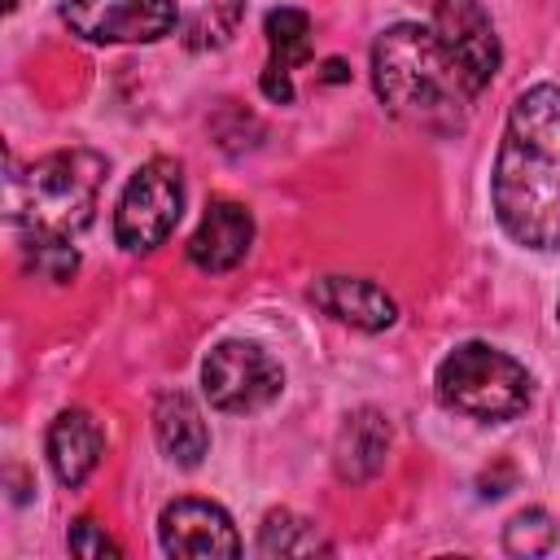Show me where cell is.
Returning <instances> with one entry per match:
<instances>
[{
  "label": "cell",
  "instance_id": "6da1fadb",
  "mask_svg": "<svg viewBox=\"0 0 560 560\" xmlns=\"http://www.w3.org/2000/svg\"><path fill=\"white\" fill-rule=\"evenodd\" d=\"M490 206L508 241L534 254L560 249V88H525L503 122Z\"/></svg>",
  "mask_w": 560,
  "mask_h": 560
},
{
  "label": "cell",
  "instance_id": "7a4b0ae2",
  "mask_svg": "<svg viewBox=\"0 0 560 560\" xmlns=\"http://www.w3.org/2000/svg\"><path fill=\"white\" fill-rule=\"evenodd\" d=\"M372 88L381 105L424 131V136H455L468 118V88L451 57L442 52L433 26L394 22L372 44Z\"/></svg>",
  "mask_w": 560,
  "mask_h": 560
},
{
  "label": "cell",
  "instance_id": "3957f363",
  "mask_svg": "<svg viewBox=\"0 0 560 560\" xmlns=\"http://www.w3.org/2000/svg\"><path fill=\"white\" fill-rule=\"evenodd\" d=\"M109 162L92 149H57L35 158L26 171H9V223L26 241H70L96 214Z\"/></svg>",
  "mask_w": 560,
  "mask_h": 560
},
{
  "label": "cell",
  "instance_id": "277c9868",
  "mask_svg": "<svg viewBox=\"0 0 560 560\" xmlns=\"http://www.w3.org/2000/svg\"><path fill=\"white\" fill-rule=\"evenodd\" d=\"M433 389H438V402L446 411H459V416L481 420V424H503V420H516L529 407L534 381H529L525 363H516L499 346L459 341L438 363Z\"/></svg>",
  "mask_w": 560,
  "mask_h": 560
},
{
  "label": "cell",
  "instance_id": "5b68a950",
  "mask_svg": "<svg viewBox=\"0 0 560 560\" xmlns=\"http://www.w3.org/2000/svg\"><path fill=\"white\" fill-rule=\"evenodd\" d=\"M184 214V166L175 158H149L127 179L114 210V241L127 254L158 249Z\"/></svg>",
  "mask_w": 560,
  "mask_h": 560
},
{
  "label": "cell",
  "instance_id": "8992f818",
  "mask_svg": "<svg viewBox=\"0 0 560 560\" xmlns=\"http://www.w3.org/2000/svg\"><path fill=\"white\" fill-rule=\"evenodd\" d=\"M201 389L210 407L228 416H254L280 398L284 372L258 341H219L201 363Z\"/></svg>",
  "mask_w": 560,
  "mask_h": 560
},
{
  "label": "cell",
  "instance_id": "52a82bcc",
  "mask_svg": "<svg viewBox=\"0 0 560 560\" xmlns=\"http://www.w3.org/2000/svg\"><path fill=\"white\" fill-rule=\"evenodd\" d=\"M433 35L451 57V66L459 70L468 96L486 92L490 79L499 74L503 48L481 0H433Z\"/></svg>",
  "mask_w": 560,
  "mask_h": 560
},
{
  "label": "cell",
  "instance_id": "ba28073f",
  "mask_svg": "<svg viewBox=\"0 0 560 560\" xmlns=\"http://www.w3.org/2000/svg\"><path fill=\"white\" fill-rule=\"evenodd\" d=\"M61 22L88 44H158L175 31V0H61Z\"/></svg>",
  "mask_w": 560,
  "mask_h": 560
},
{
  "label": "cell",
  "instance_id": "9c48e42d",
  "mask_svg": "<svg viewBox=\"0 0 560 560\" xmlns=\"http://www.w3.org/2000/svg\"><path fill=\"white\" fill-rule=\"evenodd\" d=\"M158 538H162L166 556H188V560L241 556V534H236L232 516L210 499H175V503H166L162 516H158Z\"/></svg>",
  "mask_w": 560,
  "mask_h": 560
},
{
  "label": "cell",
  "instance_id": "30bf717a",
  "mask_svg": "<svg viewBox=\"0 0 560 560\" xmlns=\"http://www.w3.org/2000/svg\"><path fill=\"white\" fill-rule=\"evenodd\" d=\"M254 245V214L241 201L214 197L197 223V232L188 236V258L201 271H232Z\"/></svg>",
  "mask_w": 560,
  "mask_h": 560
},
{
  "label": "cell",
  "instance_id": "8fae6325",
  "mask_svg": "<svg viewBox=\"0 0 560 560\" xmlns=\"http://www.w3.org/2000/svg\"><path fill=\"white\" fill-rule=\"evenodd\" d=\"M311 302L328 319L350 324L359 332H381V328H389L398 319V302L381 284H372L363 276H324V280L311 284Z\"/></svg>",
  "mask_w": 560,
  "mask_h": 560
},
{
  "label": "cell",
  "instance_id": "7c38bea8",
  "mask_svg": "<svg viewBox=\"0 0 560 560\" xmlns=\"http://www.w3.org/2000/svg\"><path fill=\"white\" fill-rule=\"evenodd\" d=\"M105 455V433L83 407H66L48 424V468L66 490H79Z\"/></svg>",
  "mask_w": 560,
  "mask_h": 560
},
{
  "label": "cell",
  "instance_id": "4fadbf2b",
  "mask_svg": "<svg viewBox=\"0 0 560 560\" xmlns=\"http://www.w3.org/2000/svg\"><path fill=\"white\" fill-rule=\"evenodd\" d=\"M267 70H262V96L276 101V105H289L293 101V70L302 61H311V18L302 9H271L267 13Z\"/></svg>",
  "mask_w": 560,
  "mask_h": 560
},
{
  "label": "cell",
  "instance_id": "5bb4252c",
  "mask_svg": "<svg viewBox=\"0 0 560 560\" xmlns=\"http://www.w3.org/2000/svg\"><path fill=\"white\" fill-rule=\"evenodd\" d=\"M389 455V420L376 407H359L341 420L337 429V446H332V468L341 481L363 486L385 468Z\"/></svg>",
  "mask_w": 560,
  "mask_h": 560
},
{
  "label": "cell",
  "instance_id": "9a60e30c",
  "mask_svg": "<svg viewBox=\"0 0 560 560\" xmlns=\"http://www.w3.org/2000/svg\"><path fill=\"white\" fill-rule=\"evenodd\" d=\"M153 438H158V451L179 464V468H197L210 451V429H206V416L201 407L184 394V389H171L158 398L153 407Z\"/></svg>",
  "mask_w": 560,
  "mask_h": 560
},
{
  "label": "cell",
  "instance_id": "2e32d148",
  "mask_svg": "<svg viewBox=\"0 0 560 560\" xmlns=\"http://www.w3.org/2000/svg\"><path fill=\"white\" fill-rule=\"evenodd\" d=\"M254 547L267 560L271 556H328L332 551V542L319 534V525L306 521V516H298V512H289V508H271L262 516Z\"/></svg>",
  "mask_w": 560,
  "mask_h": 560
},
{
  "label": "cell",
  "instance_id": "e0dca14e",
  "mask_svg": "<svg viewBox=\"0 0 560 560\" xmlns=\"http://www.w3.org/2000/svg\"><path fill=\"white\" fill-rule=\"evenodd\" d=\"M556 547V521L547 508H521L508 525H503V551L508 556H547Z\"/></svg>",
  "mask_w": 560,
  "mask_h": 560
},
{
  "label": "cell",
  "instance_id": "ac0fdd59",
  "mask_svg": "<svg viewBox=\"0 0 560 560\" xmlns=\"http://www.w3.org/2000/svg\"><path fill=\"white\" fill-rule=\"evenodd\" d=\"M26 267L48 284H66L79 271V254L70 241H26Z\"/></svg>",
  "mask_w": 560,
  "mask_h": 560
},
{
  "label": "cell",
  "instance_id": "d6986e66",
  "mask_svg": "<svg viewBox=\"0 0 560 560\" xmlns=\"http://www.w3.org/2000/svg\"><path fill=\"white\" fill-rule=\"evenodd\" d=\"M236 22H241V0H223L219 9H210V13H201V18L192 22V31H188V48L228 44L232 31H236Z\"/></svg>",
  "mask_w": 560,
  "mask_h": 560
},
{
  "label": "cell",
  "instance_id": "ffe728a7",
  "mask_svg": "<svg viewBox=\"0 0 560 560\" xmlns=\"http://www.w3.org/2000/svg\"><path fill=\"white\" fill-rule=\"evenodd\" d=\"M70 551L74 556H88V560H105V556H122V547L105 534V525H96L92 516H79L74 525H70Z\"/></svg>",
  "mask_w": 560,
  "mask_h": 560
},
{
  "label": "cell",
  "instance_id": "44dd1931",
  "mask_svg": "<svg viewBox=\"0 0 560 560\" xmlns=\"http://www.w3.org/2000/svg\"><path fill=\"white\" fill-rule=\"evenodd\" d=\"M324 79H328V83H341V79H350V74H346L341 61H328V66H324Z\"/></svg>",
  "mask_w": 560,
  "mask_h": 560
},
{
  "label": "cell",
  "instance_id": "7402d4cb",
  "mask_svg": "<svg viewBox=\"0 0 560 560\" xmlns=\"http://www.w3.org/2000/svg\"><path fill=\"white\" fill-rule=\"evenodd\" d=\"M556 319H560V302H556Z\"/></svg>",
  "mask_w": 560,
  "mask_h": 560
}]
</instances>
